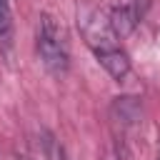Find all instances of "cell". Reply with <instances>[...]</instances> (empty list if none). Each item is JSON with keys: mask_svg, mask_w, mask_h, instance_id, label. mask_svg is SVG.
I'll list each match as a JSON object with an SVG mask.
<instances>
[{"mask_svg": "<svg viewBox=\"0 0 160 160\" xmlns=\"http://www.w3.org/2000/svg\"><path fill=\"white\" fill-rule=\"evenodd\" d=\"M38 55L52 75H62L70 68V48L62 25L52 15H40L38 22Z\"/></svg>", "mask_w": 160, "mask_h": 160, "instance_id": "1", "label": "cell"}, {"mask_svg": "<svg viewBox=\"0 0 160 160\" xmlns=\"http://www.w3.org/2000/svg\"><path fill=\"white\" fill-rule=\"evenodd\" d=\"M98 58V62L105 68V72L112 78V80H118V82H122L125 78H128V72H130V58H128V52L118 45V48H112V50H105V52H100V55H95Z\"/></svg>", "mask_w": 160, "mask_h": 160, "instance_id": "3", "label": "cell"}, {"mask_svg": "<svg viewBox=\"0 0 160 160\" xmlns=\"http://www.w3.org/2000/svg\"><path fill=\"white\" fill-rule=\"evenodd\" d=\"M12 38H15V22H12V10L8 0H0V50L10 55L12 50Z\"/></svg>", "mask_w": 160, "mask_h": 160, "instance_id": "5", "label": "cell"}, {"mask_svg": "<svg viewBox=\"0 0 160 160\" xmlns=\"http://www.w3.org/2000/svg\"><path fill=\"white\" fill-rule=\"evenodd\" d=\"M108 18H110V25H112V30H115V35H118V38H125V35H130V32L135 30V25L140 22V20H138V15L132 12L130 2L115 5V8L108 12Z\"/></svg>", "mask_w": 160, "mask_h": 160, "instance_id": "4", "label": "cell"}, {"mask_svg": "<svg viewBox=\"0 0 160 160\" xmlns=\"http://www.w3.org/2000/svg\"><path fill=\"white\" fill-rule=\"evenodd\" d=\"M78 25H80V32H82L88 48H90L95 55H100V52L112 50V48L120 45V42H118L120 38L115 35V30H112V25H110L108 12H102V10H98V8H82L80 15H78Z\"/></svg>", "mask_w": 160, "mask_h": 160, "instance_id": "2", "label": "cell"}, {"mask_svg": "<svg viewBox=\"0 0 160 160\" xmlns=\"http://www.w3.org/2000/svg\"><path fill=\"white\" fill-rule=\"evenodd\" d=\"M100 160H120V150H118L115 145H108V148L102 150V155H100Z\"/></svg>", "mask_w": 160, "mask_h": 160, "instance_id": "8", "label": "cell"}, {"mask_svg": "<svg viewBox=\"0 0 160 160\" xmlns=\"http://www.w3.org/2000/svg\"><path fill=\"white\" fill-rule=\"evenodd\" d=\"M128 2H130L132 12L138 15V20H142L145 12H148V8H150V0H128Z\"/></svg>", "mask_w": 160, "mask_h": 160, "instance_id": "7", "label": "cell"}, {"mask_svg": "<svg viewBox=\"0 0 160 160\" xmlns=\"http://www.w3.org/2000/svg\"><path fill=\"white\" fill-rule=\"evenodd\" d=\"M112 115L118 118L120 125H130V122H135L138 115H140V102H138L135 98H115V102H112Z\"/></svg>", "mask_w": 160, "mask_h": 160, "instance_id": "6", "label": "cell"}, {"mask_svg": "<svg viewBox=\"0 0 160 160\" xmlns=\"http://www.w3.org/2000/svg\"><path fill=\"white\" fill-rule=\"evenodd\" d=\"M158 160H160V158H158Z\"/></svg>", "mask_w": 160, "mask_h": 160, "instance_id": "9", "label": "cell"}]
</instances>
